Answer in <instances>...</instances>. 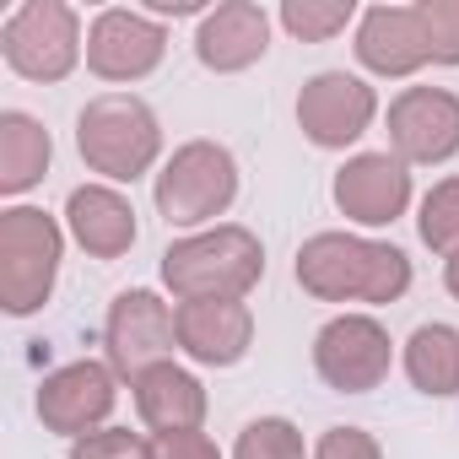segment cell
Here are the masks:
<instances>
[{
  "label": "cell",
  "instance_id": "obj_12",
  "mask_svg": "<svg viewBox=\"0 0 459 459\" xmlns=\"http://www.w3.org/2000/svg\"><path fill=\"white\" fill-rule=\"evenodd\" d=\"M373 114H378L373 87H368L362 76H346V71H319V76H308L303 92H298V125H303V135H308L314 146H325V152H341V146H351L357 135H368Z\"/></svg>",
  "mask_w": 459,
  "mask_h": 459
},
{
  "label": "cell",
  "instance_id": "obj_8",
  "mask_svg": "<svg viewBox=\"0 0 459 459\" xmlns=\"http://www.w3.org/2000/svg\"><path fill=\"white\" fill-rule=\"evenodd\" d=\"M394 341L373 314H341L314 335V368L335 394H368L389 378Z\"/></svg>",
  "mask_w": 459,
  "mask_h": 459
},
{
  "label": "cell",
  "instance_id": "obj_20",
  "mask_svg": "<svg viewBox=\"0 0 459 459\" xmlns=\"http://www.w3.org/2000/svg\"><path fill=\"white\" fill-rule=\"evenodd\" d=\"M405 378L432 400L459 394V330L454 325H416L405 341Z\"/></svg>",
  "mask_w": 459,
  "mask_h": 459
},
{
  "label": "cell",
  "instance_id": "obj_25",
  "mask_svg": "<svg viewBox=\"0 0 459 459\" xmlns=\"http://www.w3.org/2000/svg\"><path fill=\"white\" fill-rule=\"evenodd\" d=\"M71 459H146V437L130 427H98L71 443Z\"/></svg>",
  "mask_w": 459,
  "mask_h": 459
},
{
  "label": "cell",
  "instance_id": "obj_27",
  "mask_svg": "<svg viewBox=\"0 0 459 459\" xmlns=\"http://www.w3.org/2000/svg\"><path fill=\"white\" fill-rule=\"evenodd\" d=\"M146 459H221V448L205 432H152Z\"/></svg>",
  "mask_w": 459,
  "mask_h": 459
},
{
  "label": "cell",
  "instance_id": "obj_2",
  "mask_svg": "<svg viewBox=\"0 0 459 459\" xmlns=\"http://www.w3.org/2000/svg\"><path fill=\"white\" fill-rule=\"evenodd\" d=\"M265 276V249L249 227L216 221L205 233H189L168 244L162 255V287L178 303H211V298H249Z\"/></svg>",
  "mask_w": 459,
  "mask_h": 459
},
{
  "label": "cell",
  "instance_id": "obj_9",
  "mask_svg": "<svg viewBox=\"0 0 459 459\" xmlns=\"http://www.w3.org/2000/svg\"><path fill=\"white\" fill-rule=\"evenodd\" d=\"M114 405H119V373L108 362H65L39 384V421L71 443L108 427Z\"/></svg>",
  "mask_w": 459,
  "mask_h": 459
},
{
  "label": "cell",
  "instance_id": "obj_11",
  "mask_svg": "<svg viewBox=\"0 0 459 459\" xmlns=\"http://www.w3.org/2000/svg\"><path fill=\"white\" fill-rule=\"evenodd\" d=\"M162 55H168V33L146 12L108 6L87 28V71L103 82H146L162 65Z\"/></svg>",
  "mask_w": 459,
  "mask_h": 459
},
{
  "label": "cell",
  "instance_id": "obj_16",
  "mask_svg": "<svg viewBox=\"0 0 459 459\" xmlns=\"http://www.w3.org/2000/svg\"><path fill=\"white\" fill-rule=\"evenodd\" d=\"M357 60L362 71L373 76H416L421 65H432V49H427V33H421V17L416 6H368L362 22H357Z\"/></svg>",
  "mask_w": 459,
  "mask_h": 459
},
{
  "label": "cell",
  "instance_id": "obj_14",
  "mask_svg": "<svg viewBox=\"0 0 459 459\" xmlns=\"http://www.w3.org/2000/svg\"><path fill=\"white\" fill-rule=\"evenodd\" d=\"M255 346V314L238 298L178 303V351L200 368H233Z\"/></svg>",
  "mask_w": 459,
  "mask_h": 459
},
{
  "label": "cell",
  "instance_id": "obj_21",
  "mask_svg": "<svg viewBox=\"0 0 459 459\" xmlns=\"http://www.w3.org/2000/svg\"><path fill=\"white\" fill-rule=\"evenodd\" d=\"M416 233L432 255H459V178H443V184L427 189Z\"/></svg>",
  "mask_w": 459,
  "mask_h": 459
},
{
  "label": "cell",
  "instance_id": "obj_26",
  "mask_svg": "<svg viewBox=\"0 0 459 459\" xmlns=\"http://www.w3.org/2000/svg\"><path fill=\"white\" fill-rule=\"evenodd\" d=\"M314 459H384L378 437L362 432V427H330L319 443H314Z\"/></svg>",
  "mask_w": 459,
  "mask_h": 459
},
{
  "label": "cell",
  "instance_id": "obj_1",
  "mask_svg": "<svg viewBox=\"0 0 459 459\" xmlns=\"http://www.w3.org/2000/svg\"><path fill=\"white\" fill-rule=\"evenodd\" d=\"M298 287L319 303H400L411 292V260L394 244L357 233H314L298 249Z\"/></svg>",
  "mask_w": 459,
  "mask_h": 459
},
{
  "label": "cell",
  "instance_id": "obj_4",
  "mask_svg": "<svg viewBox=\"0 0 459 459\" xmlns=\"http://www.w3.org/2000/svg\"><path fill=\"white\" fill-rule=\"evenodd\" d=\"M60 255H65V233L49 211L39 205L0 211V303H6V314L28 319L55 298Z\"/></svg>",
  "mask_w": 459,
  "mask_h": 459
},
{
  "label": "cell",
  "instance_id": "obj_17",
  "mask_svg": "<svg viewBox=\"0 0 459 459\" xmlns=\"http://www.w3.org/2000/svg\"><path fill=\"white\" fill-rule=\"evenodd\" d=\"M65 227L92 260H119L135 249V205L114 184H82L65 200Z\"/></svg>",
  "mask_w": 459,
  "mask_h": 459
},
{
  "label": "cell",
  "instance_id": "obj_19",
  "mask_svg": "<svg viewBox=\"0 0 459 459\" xmlns=\"http://www.w3.org/2000/svg\"><path fill=\"white\" fill-rule=\"evenodd\" d=\"M49 157H55V141L33 114H22V108L0 114V189L28 195L49 173Z\"/></svg>",
  "mask_w": 459,
  "mask_h": 459
},
{
  "label": "cell",
  "instance_id": "obj_13",
  "mask_svg": "<svg viewBox=\"0 0 459 459\" xmlns=\"http://www.w3.org/2000/svg\"><path fill=\"white\" fill-rule=\"evenodd\" d=\"M330 195H335V205H341L346 221H357V227H389L411 205V168L394 152H357V157L341 162Z\"/></svg>",
  "mask_w": 459,
  "mask_h": 459
},
{
  "label": "cell",
  "instance_id": "obj_3",
  "mask_svg": "<svg viewBox=\"0 0 459 459\" xmlns=\"http://www.w3.org/2000/svg\"><path fill=\"white\" fill-rule=\"evenodd\" d=\"M76 152L108 184H135L162 152V125L135 92H103L76 114Z\"/></svg>",
  "mask_w": 459,
  "mask_h": 459
},
{
  "label": "cell",
  "instance_id": "obj_10",
  "mask_svg": "<svg viewBox=\"0 0 459 459\" xmlns=\"http://www.w3.org/2000/svg\"><path fill=\"white\" fill-rule=\"evenodd\" d=\"M389 146L405 168H437L459 157V98L443 87H405L389 103Z\"/></svg>",
  "mask_w": 459,
  "mask_h": 459
},
{
  "label": "cell",
  "instance_id": "obj_18",
  "mask_svg": "<svg viewBox=\"0 0 459 459\" xmlns=\"http://www.w3.org/2000/svg\"><path fill=\"white\" fill-rule=\"evenodd\" d=\"M130 389H135V411H141V421L152 432H200V421H205V389H200L195 373H184L173 362H157Z\"/></svg>",
  "mask_w": 459,
  "mask_h": 459
},
{
  "label": "cell",
  "instance_id": "obj_28",
  "mask_svg": "<svg viewBox=\"0 0 459 459\" xmlns=\"http://www.w3.org/2000/svg\"><path fill=\"white\" fill-rule=\"evenodd\" d=\"M189 12H200L195 0H152V17H189Z\"/></svg>",
  "mask_w": 459,
  "mask_h": 459
},
{
  "label": "cell",
  "instance_id": "obj_7",
  "mask_svg": "<svg viewBox=\"0 0 459 459\" xmlns=\"http://www.w3.org/2000/svg\"><path fill=\"white\" fill-rule=\"evenodd\" d=\"M103 346H108V368L119 378H141L152 373L157 362H173V346H178V308H168L157 292L146 287H130L108 303V319H103Z\"/></svg>",
  "mask_w": 459,
  "mask_h": 459
},
{
  "label": "cell",
  "instance_id": "obj_24",
  "mask_svg": "<svg viewBox=\"0 0 459 459\" xmlns=\"http://www.w3.org/2000/svg\"><path fill=\"white\" fill-rule=\"evenodd\" d=\"M432 65H459V0H416Z\"/></svg>",
  "mask_w": 459,
  "mask_h": 459
},
{
  "label": "cell",
  "instance_id": "obj_23",
  "mask_svg": "<svg viewBox=\"0 0 459 459\" xmlns=\"http://www.w3.org/2000/svg\"><path fill=\"white\" fill-rule=\"evenodd\" d=\"M233 459H303V432L287 416H260L238 432Z\"/></svg>",
  "mask_w": 459,
  "mask_h": 459
},
{
  "label": "cell",
  "instance_id": "obj_5",
  "mask_svg": "<svg viewBox=\"0 0 459 459\" xmlns=\"http://www.w3.org/2000/svg\"><path fill=\"white\" fill-rule=\"evenodd\" d=\"M157 211L168 227H200L216 221L227 205L238 200V162L216 141H184L162 173H157Z\"/></svg>",
  "mask_w": 459,
  "mask_h": 459
},
{
  "label": "cell",
  "instance_id": "obj_22",
  "mask_svg": "<svg viewBox=\"0 0 459 459\" xmlns=\"http://www.w3.org/2000/svg\"><path fill=\"white\" fill-rule=\"evenodd\" d=\"M351 17H357L351 0H287L281 6V28L303 44H325V39L346 33Z\"/></svg>",
  "mask_w": 459,
  "mask_h": 459
},
{
  "label": "cell",
  "instance_id": "obj_29",
  "mask_svg": "<svg viewBox=\"0 0 459 459\" xmlns=\"http://www.w3.org/2000/svg\"><path fill=\"white\" fill-rule=\"evenodd\" d=\"M443 287L459 298V255H448V260H443Z\"/></svg>",
  "mask_w": 459,
  "mask_h": 459
},
{
  "label": "cell",
  "instance_id": "obj_15",
  "mask_svg": "<svg viewBox=\"0 0 459 459\" xmlns=\"http://www.w3.org/2000/svg\"><path fill=\"white\" fill-rule=\"evenodd\" d=\"M265 49H271V17L255 6V0H227V6L200 17L195 55L216 76H238V71L260 65Z\"/></svg>",
  "mask_w": 459,
  "mask_h": 459
},
{
  "label": "cell",
  "instance_id": "obj_6",
  "mask_svg": "<svg viewBox=\"0 0 459 459\" xmlns=\"http://www.w3.org/2000/svg\"><path fill=\"white\" fill-rule=\"evenodd\" d=\"M0 55L22 82H65L76 71V60L87 55L82 44V17L65 0H22L0 28Z\"/></svg>",
  "mask_w": 459,
  "mask_h": 459
}]
</instances>
